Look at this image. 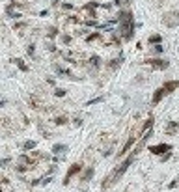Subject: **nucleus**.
<instances>
[{"label":"nucleus","instance_id":"2eb2a0df","mask_svg":"<svg viewBox=\"0 0 179 192\" xmlns=\"http://www.w3.org/2000/svg\"><path fill=\"white\" fill-rule=\"evenodd\" d=\"M54 123H56V125H64V123H65V118H64V116H60V118L54 119Z\"/></svg>","mask_w":179,"mask_h":192},{"label":"nucleus","instance_id":"f3484780","mask_svg":"<svg viewBox=\"0 0 179 192\" xmlns=\"http://www.w3.org/2000/svg\"><path fill=\"white\" fill-rule=\"evenodd\" d=\"M155 52H157V54L164 52V47H162V45H155Z\"/></svg>","mask_w":179,"mask_h":192},{"label":"nucleus","instance_id":"6e6552de","mask_svg":"<svg viewBox=\"0 0 179 192\" xmlns=\"http://www.w3.org/2000/svg\"><path fill=\"white\" fill-rule=\"evenodd\" d=\"M93 174H95V168L93 166H90V168H86V172H84V175L80 177V181H90L93 177Z\"/></svg>","mask_w":179,"mask_h":192},{"label":"nucleus","instance_id":"39448f33","mask_svg":"<svg viewBox=\"0 0 179 192\" xmlns=\"http://www.w3.org/2000/svg\"><path fill=\"white\" fill-rule=\"evenodd\" d=\"M67 149H69V146H67V144H54V146H52V149H51V151H52L54 155H56V157H58L60 153H65Z\"/></svg>","mask_w":179,"mask_h":192},{"label":"nucleus","instance_id":"412c9836","mask_svg":"<svg viewBox=\"0 0 179 192\" xmlns=\"http://www.w3.org/2000/svg\"><path fill=\"white\" fill-rule=\"evenodd\" d=\"M62 41H64V43H69L71 38H69V35H62Z\"/></svg>","mask_w":179,"mask_h":192},{"label":"nucleus","instance_id":"9d476101","mask_svg":"<svg viewBox=\"0 0 179 192\" xmlns=\"http://www.w3.org/2000/svg\"><path fill=\"white\" fill-rule=\"evenodd\" d=\"M6 13H8V15H10L11 19H19V17H21V13L13 11V6H8V8H6Z\"/></svg>","mask_w":179,"mask_h":192},{"label":"nucleus","instance_id":"aec40b11","mask_svg":"<svg viewBox=\"0 0 179 192\" xmlns=\"http://www.w3.org/2000/svg\"><path fill=\"white\" fill-rule=\"evenodd\" d=\"M118 63H121V60H112V63H110V67H118Z\"/></svg>","mask_w":179,"mask_h":192},{"label":"nucleus","instance_id":"0eeeda50","mask_svg":"<svg viewBox=\"0 0 179 192\" xmlns=\"http://www.w3.org/2000/svg\"><path fill=\"white\" fill-rule=\"evenodd\" d=\"M134 142H136V136H131V138L127 140V144H125V146H123V147H121V151L118 153V157H123V155H125V153L129 151V149H131V146H133V144H134Z\"/></svg>","mask_w":179,"mask_h":192},{"label":"nucleus","instance_id":"f03ea898","mask_svg":"<svg viewBox=\"0 0 179 192\" xmlns=\"http://www.w3.org/2000/svg\"><path fill=\"white\" fill-rule=\"evenodd\" d=\"M149 151L153 155H166L172 151V146L170 144H159V146H149Z\"/></svg>","mask_w":179,"mask_h":192},{"label":"nucleus","instance_id":"a211bd4d","mask_svg":"<svg viewBox=\"0 0 179 192\" xmlns=\"http://www.w3.org/2000/svg\"><path fill=\"white\" fill-rule=\"evenodd\" d=\"M92 65H95V67L99 65V58H97V56H92Z\"/></svg>","mask_w":179,"mask_h":192},{"label":"nucleus","instance_id":"20e7f679","mask_svg":"<svg viewBox=\"0 0 179 192\" xmlns=\"http://www.w3.org/2000/svg\"><path fill=\"white\" fill-rule=\"evenodd\" d=\"M147 63H151L155 69H166V67L170 65L166 60H147Z\"/></svg>","mask_w":179,"mask_h":192},{"label":"nucleus","instance_id":"dca6fc26","mask_svg":"<svg viewBox=\"0 0 179 192\" xmlns=\"http://www.w3.org/2000/svg\"><path fill=\"white\" fill-rule=\"evenodd\" d=\"M177 181H179V177H175V179H174V181H172V183L168 185V188H175V187H177Z\"/></svg>","mask_w":179,"mask_h":192},{"label":"nucleus","instance_id":"423d86ee","mask_svg":"<svg viewBox=\"0 0 179 192\" xmlns=\"http://www.w3.org/2000/svg\"><path fill=\"white\" fill-rule=\"evenodd\" d=\"M177 131H179V123H177V121H170V123L166 125V129H164V132L170 134V136H172V134H175Z\"/></svg>","mask_w":179,"mask_h":192},{"label":"nucleus","instance_id":"9b49d317","mask_svg":"<svg viewBox=\"0 0 179 192\" xmlns=\"http://www.w3.org/2000/svg\"><path fill=\"white\" fill-rule=\"evenodd\" d=\"M103 101H105V97H103V95H99V97H95V99H92V101H88V103H86V106L97 104V103H103Z\"/></svg>","mask_w":179,"mask_h":192},{"label":"nucleus","instance_id":"1a4fd4ad","mask_svg":"<svg viewBox=\"0 0 179 192\" xmlns=\"http://www.w3.org/2000/svg\"><path fill=\"white\" fill-rule=\"evenodd\" d=\"M36 146H37L36 140H26L21 147H23V151H30V149H36Z\"/></svg>","mask_w":179,"mask_h":192},{"label":"nucleus","instance_id":"6ab92c4d","mask_svg":"<svg viewBox=\"0 0 179 192\" xmlns=\"http://www.w3.org/2000/svg\"><path fill=\"white\" fill-rule=\"evenodd\" d=\"M54 179H52V177H45V179L43 181H41V185H49V183H52Z\"/></svg>","mask_w":179,"mask_h":192},{"label":"nucleus","instance_id":"4468645a","mask_svg":"<svg viewBox=\"0 0 179 192\" xmlns=\"http://www.w3.org/2000/svg\"><path fill=\"white\" fill-rule=\"evenodd\" d=\"M54 95H56V97H64V95H65V90L56 88V90H54Z\"/></svg>","mask_w":179,"mask_h":192},{"label":"nucleus","instance_id":"f8f14e48","mask_svg":"<svg viewBox=\"0 0 179 192\" xmlns=\"http://www.w3.org/2000/svg\"><path fill=\"white\" fill-rule=\"evenodd\" d=\"M13 62H15V63H17V67H19L21 71H28V67H26V65H24V63H23V60H21V58H15V60H13Z\"/></svg>","mask_w":179,"mask_h":192},{"label":"nucleus","instance_id":"4be33fe9","mask_svg":"<svg viewBox=\"0 0 179 192\" xmlns=\"http://www.w3.org/2000/svg\"><path fill=\"white\" fill-rule=\"evenodd\" d=\"M34 51H36V49H34V45H30V47H28V49H26V52H28V54H30V56H32V54H34Z\"/></svg>","mask_w":179,"mask_h":192},{"label":"nucleus","instance_id":"5701e85b","mask_svg":"<svg viewBox=\"0 0 179 192\" xmlns=\"http://www.w3.org/2000/svg\"><path fill=\"white\" fill-rule=\"evenodd\" d=\"M112 155V149H106V151H103V157H110Z\"/></svg>","mask_w":179,"mask_h":192},{"label":"nucleus","instance_id":"f257e3e1","mask_svg":"<svg viewBox=\"0 0 179 192\" xmlns=\"http://www.w3.org/2000/svg\"><path fill=\"white\" fill-rule=\"evenodd\" d=\"M177 86H179V80H172V82H166L164 86H161L159 90L155 91V95H153V104L161 103V99H162V97H166L168 93H172V91H174Z\"/></svg>","mask_w":179,"mask_h":192},{"label":"nucleus","instance_id":"7ed1b4c3","mask_svg":"<svg viewBox=\"0 0 179 192\" xmlns=\"http://www.w3.org/2000/svg\"><path fill=\"white\" fill-rule=\"evenodd\" d=\"M80 170H82V164H73V166H69V170H67V174H65V177H64V185H69L71 177L77 175Z\"/></svg>","mask_w":179,"mask_h":192},{"label":"nucleus","instance_id":"ddd939ff","mask_svg":"<svg viewBox=\"0 0 179 192\" xmlns=\"http://www.w3.org/2000/svg\"><path fill=\"white\" fill-rule=\"evenodd\" d=\"M161 35H151V38H149V43H155V45H161Z\"/></svg>","mask_w":179,"mask_h":192}]
</instances>
